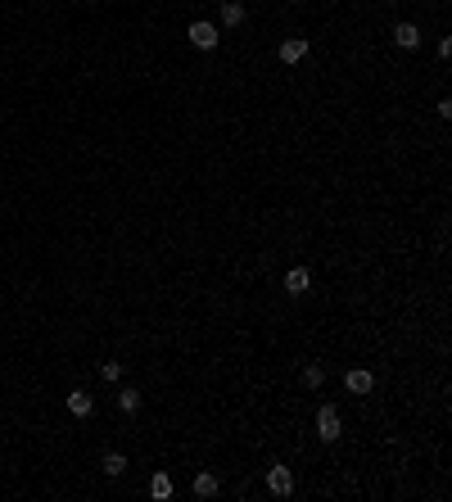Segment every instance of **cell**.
Returning a JSON list of instances; mask_svg holds the SVG:
<instances>
[{
  "instance_id": "6da1fadb",
  "label": "cell",
  "mask_w": 452,
  "mask_h": 502,
  "mask_svg": "<svg viewBox=\"0 0 452 502\" xmlns=\"http://www.w3.org/2000/svg\"><path fill=\"white\" fill-rule=\"evenodd\" d=\"M340 434H344L340 408H335V403H321V408H316V439L321 443H340Z\"/></svg>"
},
{
  "instance_id": "7a4b0ae2",
  "label": "cell",
  "mask_w": 452,
  "mask_h": 502,
  "mask_svg": "<svg viewBox=\"0 0 452 502\" xmlns=\"http://www.w3.org/2000/svg\"><path fill=\"white\" fill-rule=\"evenodd\" d=\"M186 36H190V45H195V50H208V55H213L217 41H222V32H217L213 23H204V18H199V23H190Z\"/></svg>"
},
{
  "instance_id": "3957f363",
  "label": "cell",
  "mask_w": 452,
  "mask_h": 502,
  "mask_svg": "<svg viewBox=\"0 0 452 502\" xmlns=\"http://www.w3.org/2000/svg\"><path fill=\"white\" fill-rule=\"evenodd\" d=\"M267 494H276V498H290V494H294V471L276 461V466L267 471Z\"/></svg>"
},
{
  "instance_id": "277c9868",
  "label": "cell",
  "mask_w": 452,
  "mask_h": 502,
  "mask_svg": "<svg viewBox=\"0 0 452 502\" xmlns=\"http://www.w3.org/2000/svg\"><path fill=\"white\" fill-rule=\"evenodd\" d=\"M344 389L349 394H371L376 389V375H371L367 366H349V371H344Z\"/></svg>"
},
{
  "instance_id": "5b68a950",
  "label": "cell",
  "mask_w": 452,
  "mask_h": 502,
  "mask_svg": "<svg viewBox=\"0 0 452 502\" xmlns=\"http://www.w3.org/2000/svg\"><path fill=\"white\" fill-rule=\"evenodd\" d=\"M389 41L398 45V50H416V45H421V27L416 23H393L389 27Z\"/></svg>"
},
{
  "instance_id": "8992f818",
  "label": "cell",
  "mask_w": 452,
  "mask_h": 502,
  "mask_svg": "<svg viewBox=\"0 0 452 502\" xmlns=\"http://www.w3.org/2000/svg\"><path fill=\"white\" fill-rule=\"evenodd\" d=\"M307 289H312V272H307V267H290V272H285V294L299 299Z\"/></svg>"
},
{
  "instance_id": "52a82bcc",
  "label": "cell",
  "mask_w": 452,
  "mask_h": 502,
  "mask_svg": "<svg viewBox=\"0 0 452 502\" xmlns=\"http://www.w3.org/2000/svg\"><path fill=\"white\" fill-rule=\"evenodd\" d=\"M276 55H281V64H299L303 55H307V36H285Z\"/></svg>"
},
{
  "instance_id": "ba28073f",
  "label": "cell",
  "mask_w": 452,
  "mask_h": 502,
  "mask_svg": "<svg viewBox=\"0 0 452 502\" xmlns=\"http://www.w3.org/2000/svg\"><path fill=\"white\" fill-rule=\"evenodd\" d=\"M100 471H104L109 480L127 475V452H104V457H100Z\"/></svg>"
},
{
  "instance_id": "9c48e42d",
  "label": "cell",
  "mask_w": 452,
  "mask_h": 502,
  "mask_svg": "<svg viewBox=\"0 0 452 502\" xmlns=\"http://www.w3.org/2000/svg\"><path fill=\"white\" fill-rule=\"evenodd\" d=\"M190 489H195V498H217V489H222V485H217V475H213V471H199Z\"/></svg>"
},
{
  "instance_id": "30bf717a",
  "label": "cell",
  "mask_w": 452,
  "mask_h": 502,
  "mask_svg": "<svg viewBox=\"0 0 452 502\" xmlns=\"http://www.w3.org/2000/svg\"><path fill=\"white\" fill-rule=\"evenodd\" d=\"M68 412H73V417H91V412H95V399H91L86 389H73V394H68Z\"/></svg>"
},
{
  "instance_id": "8fae6325",
  "label": "cell",
  "mask_w": 452,
  "mask_h": 502,
  "mask_svg": "<svg viewBox=\"0 0 452 502\" xmlns=\"http://www.w3.org/2000/svg\"><path fill=\"white\" fill-rule=\"evenodd\" d=\"M150 498H159V502L172 498V475H168V471H154V475H150Z\"/></svg>"
},
{
  "instance_id": "7c38bea8",
  "label": "cell",
  "mask_w": 452,
  "mask_h": 502,
  "mask_svg": "<svg viewBox=\"0 0 452 502\" xmlns=\"http://www.w3.org/2000/svg\"><path fill=\"white\" fill-rule=\"evenodd\" d=\"M245 23V5L240 0H222V27H240Z\"/></svg>"
},
{
  "instance_id": "4fadbf2b",
  "label": "cell",
  "mask_w": 452,
  "mask_h": 502,
  "mask_svg": "<svg viewBox=\"0 0 452 502\" xmlns=\"http://www.w3.org/2000/svg\"><path fill=\"white\" fill-rule=\"evenodd\" d=\"M118 412H127V417L140 412V394L136 389H118Z\"/></svg>"
},
{
  "instance_id": "5bb4252c",
  "label": "cell",
  "mask_w": 452,
  "mask_h": 502,
  "mask_svg": "<svg viewBox=\"0 0 452 502\" xmlns=\"http://www.w3.org/2000/svg\"><path fill=\"white\" fill-rule=\"evenodd\" d=\"M303 385H307V389H321V385H326V366H303Z\"/></svg>"
},
{
  "instance_id": "9a60e30c",
  "label": "cell",
  "mask_w": 452,
  "mask_h": 502,
  "mask_svg": "<svg viewBox=\"0 0 452 502\" xmlns=\"http://www.w3.org/2000/svg\"><path fill=\"white\" fill-rule=\"evenodd\" d=\"M100 375H104L109 385H118V380H122V362H104V366H100Z\"/></svg>"
},
{
  "instance_id": "2e32d148",
  "label": "cell",
  "mask_w": 452,
  "mask_h": 502,
  "mask_svg": "<svg viewBox=\"0 0 452 502\" xmlns=\"http://www.w3.org/2000/svg\"><path fill=\"white\" fill-rule=\"evenodd\" d=\"M435 113H439V118H452V100H448V95H444V100L435 104Z\"/></svg>"
}]
</instances>
